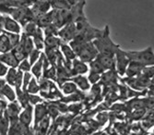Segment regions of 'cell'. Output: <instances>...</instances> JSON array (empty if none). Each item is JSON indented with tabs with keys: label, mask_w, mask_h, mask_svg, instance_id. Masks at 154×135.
Instances as JSON below:
<instances>
[{
	"label": "cell",
	"mask_w": 154,
	"mask_h": 135,
	"mask_svg": "<svg viewBox=\"0 0 154 135\" xmlns=\"http://www.w3.org/2000/svg\"><path fill=\"white\" fill-rule=\"evenodd\" d=\"M4 27V16L0 14V32H2Z\"/></svg>",
	"instance_id": "d6a6232c"
},
{
	"label": "cell",
	"mask_w": 154,
	"mask_h": 135,
	"mask_svg": "<svg viewBox=\"0 0 154 135\" xmlns=\"http://www.w3.org/2000/svg\"><path fill=\"white\" fill-rule=\"evenodd\" d=\"M8 71V67H7L4 63L0 61V77L7 75Z\"/></svg>",
	"instance_id": "4dcf8cb0"
},
{
	"label": "cell",
	"mask_w": 154,
	"mask_h": 135,
	"mask_svg": "<svg viewBox=\"0 0 154 135\" xmlns=\"http://www.w3.org/2000/svg\"><path fill=\"white\" fill-rule=\"evenodd\" d=\"M40 91V85L37 83V80L35 78H32L31 82L29 83L26 89V93L29 94H36Z\"/></svg>",
	"instance_id": "7402d4cb"
},
{
	"label": "cell",
	"mask_w": 154,
	"mask_h": 135,
	"mask_svg": "<svg viewBox=\"0 0 154 135\" xmlns=\"http://www.w3.org/2000/svg\"><path fill=\"white\" fill-rule=\"evenodd\" d=\"M6 84H7V83H6V80H4V79H1V78H0V91H1V90L3 89V87H4Z\"/></svg>",
	"instance_id": "836d02e7"
},
{
	"label": "cell",
	"mask_w": 154,
	"mask_h": 135,
	"mask_svg": "<svg viewBox=\"0 0 154 135\" xmlns=\"http://www.w3.org/2000/svg\"><path fill=\"white\" fill-rule=\"evenodd\" d=\"M58 31H59V29H57V27L54 26L53 24L47 26L46 28L44 29V32H45V33L46 36H50V35H54H54H57L58 34Z\"/></svg>",
	"instance_id": "4316f807"
},
{
	"label": "cell",
	"mask_w": 154,
	"mask_h": 135,
	"mask_svg": "<svg viewBox=\"0 0 154 135\" xmlns=\"http://www.w3.org/2000/svg\"><path fill=\"white\" fill-rule=\"evenodd\" d=\"M32 111L33 108L32 105H28L24 110L20 113L19 115V122L23 125L27 130H29L32 127Z\"/></svg>",
	"instance_id": "8992f818"
},
{
	"label": "cell",
	"mask_w": 154,
	"mask_h": 135,
	"mask_svg": "<svg viewBox=\"0 0 154 135\" xmlns=\"http://www.w3.org/2000/svg\"><path fill=\"white\" fill-rule=\"evenodd\" d=\"M90 68H91V72H93V73L102 74V73H104V71H105V70L103 68V66L96 59L90 62Z\"/></svg>",
	"instance_id": "cb8c5ba5"
},
{
	"label": "cell",
	"mask_w": 154,
	"mask_h": 135,
	"mask_svg": "<svg viewBox=\"0 0 154 135\" xmlns=\"http://www.w3.org/2000/svg\"><path fill=\"white\" fill-rule=\"evenodd\" d=\"M25 135H38V131L36 130H34L32 127H31Z\"/></svg>",
	"instance_id": "1f68e13d"
},
{
	"label": "cell",
	"mask_w": 154,
	"mask_h": 135,
	"mask_svg": "<svg viewBox=\"0 0 154 135\" xmlns=\"http://www.w3.org/2000/svg\"><path fill=\"white\" fill-rule=\"evenodd\" d=\"M61 90L65 94H73L75 93L78 92L77 86L75 85V83H73L72 82H66L63 83L61 85Z\"/></svg>",
	"instance_id": "44dd1931"
},
{
	"label": "cell",
	"mask_w": 154,
	"mask_h": 135,
	"mask_svg": "<svg viewBox=\"0 0 154 135\" xmlns=\"http://www.w3.org/2000/svg\"><path fill=\"white\" fill-rule=\"evenodd\" d=\"M28 100H29V104L31 103L32 105H35L44 102L43 98H41L40 96H36V94H29V93H28Z\"/></svg>",
	"instance_id": "83f0119b"
},
{
	"label": "cell",
	"mask_w": 154,
	"mask_h": 135,
	"mask_svg": "<svg viewBox=\"0 0 154 135\" xmlns=\"http://www.w3.org/2000/svg\"><path fill=\"white\" fill-rule=\"evenodd\" d=\"M0 94L3 96H5L8 101H10L11 103L16 101V93L15 91L12 89V87L10 85H8V83L3 87V89L0 91Z\"/></svg>",
	"instance_id": "ffe728a7"
},
{
	"label": "cell",
	"mask_w": 154,
	"mask_h": 135,
	"mask_svg": "<svg viewBox=\"0 0 154 135\" xmlns=\"http://www.w3.org/2000/svg\"><path fill=\"white\" fill-rule=\"evenodd\" d=\"M144 66L141 64H138L137 62L134 61H130L127 70H125V73L128 76V78H133L136 75H139L141 72V71L143 70Z\"/></svg>",
	"instance_id": "9a60e30c"
},
{
	"label": "cell",
	"mask_w": 154,
	"mask_h": 135,
	"mask_svg": "<svg viewBox=\"0 0 154 135\" xmlns=\"http://www.w3.org/2000/svg\"><path fill=\"white\" fill-rule=\"evenodd\" d=\"M19 71H20V72H29L30 71H31V69H32V66L30 65V63H29V61H28V59L27 58H25V59H23L22 61H20V63L19 64Z\"/></svg>",
	"instance_id": "484cf974"
},
{
	"label": "cell",
	"mask_w": 154,
	"mask_h": 135,
	"mask_svg": "<svg viewBox=\"0 0 154 135\" xmlns=\"http://www.w3.org/2000/svg\"><path fill=\"white\" fill-rule=\"evenodd\" d=\"M3 30L5 32L14 34H20L21 32V26L18 21L13 20L9 16H4V27Z\"/></svg>",
	"instance_id": "ba28073f"
},
{
	"label": "cell",
	"mask_w": 154,
	"mask_h": 135,
	"mask_svg": "<svg viewBox=\"0 0 154 135\" xmlns=\"http://www.w3.org/2000/svg\"><path fill=\"white\" fill-rule=\"evenodd\" d=\"M20 110H21V106L20 105V104L17 101H14L7 106V108L4 112V115L9 122H11V121H16L19 118Z\"/></svg>",
	"instance_id": "52a82bcc"
},
{
	"label": "cell",
	"mask_w": 154,
	"mask_h": 135,
	"mask_svg": "<svg viewBox=\"0 0 154 135\" xmlns=\"http://www.w3.org/2000/svg\"><path fill=\"white\" fill-rule=\"evenodd\" d=\"M92 43L100 55L112 57V58L115 57L116 51L120 48L119 46L116 45L111 40L108 25H106L105 29L104 31H103L102 34L97 39H95V41H93Z\"/></svg>",
	"instance_id": "6da1fadb"
},
{
	"label": "cell",
	"mask_w": 154,
	"mask_h": 135,
	"mask_svg": "<svg viewBox=\"0 0 154 135\" xmlns=\"http://www.w3.org/2000/svg\"><path fill=\"white\" fill-rule=\"evenodd\" d=\"M47 115V105L44 103H41L39 105H35L34 108V123H33V129L36 130L40 121L43 119Z\"/></svg>",
	"instance_id": "9c48e42d"
},
{
	"label": "cell",
	"mask_w": 154,
	"mask_h": 135,
	"mask_svg": "<svg viewBox=\"0 0 154 135\" xmlns=\"http://www.w3.org/2000/svg\"><path fill=\"white\" fill-rule=\"evenodd\" d=\"M38 135H47V133H43V132H38Z\"/></svg>",
	"instance_id": "d590c367"
},
{
	"label": "cell",
	"mask_w": 154,
	"mask_h": 135,
	"mask_svg": "<svg viewBox=\"0 0 154 135\" xmlns=\"http://www.w3.org/2000/svg\"><path fill=\"white\" fill-rule=\"evenodd\" d=\"M95 59L103 66V68L105 71L106 70H109V71H114L115 70L116 60H115L114 58L107 57V56H103V55H100V54H98V56L96 57Z\"/></svg>",
	"instance_id": "8fae6325"
},
{
	"label": "cell",
	"mask_w": 154,
	"mask_h": 135,
	"mask_svg": "<svg viewBox=\"0 0 154 135\" xmlns=\"http://www.w3.org/2000/svg\"><path fill=\"white\" fill-rule=\"evenodd\" d=\"M87 79H88V80H89V83H90L95 84V83H97L100 80L101 75H100V74H97V73L91 72L90 75H89V77H88Z\"/></svg>",
	"instance_id": "f1b7e54d"
},
{
	"label": "cell",
	"mask_w": 154,
	"mask_h": 135,
	"mask_svg": "<svg viewBox=\"0 0 154 135\" xmlns=\"http://www.w3.org/2000/svg\"><path fill=\"white\" fill-rule=\"evenodd\" d=\"M107 118H108L107 113H100V114H98V116H97V120L99 121L101 125H103L106 122ZM99 122H98V123H99Z\"/></svg>",
	"instance_id": "f546056e"
},
{
	"label": "cell",
	"mask_w": 154,
	"mask_h": 135,
	"mask_svg": "<svg viewBox=\"0 0 154 135\" xmlns=\"http://www.w3.org/2000/svg\"><path fill=\"white\" fill-rule=\"evenodd\" d=\"M129 61H134L138 64H141L144 67L153 66V49L151 46L146 48L143 51H129L125 52Z\"/></svg>",
	"instance_id": "7a4b0ae2"
},
{
	"label": "cell",
	"mask_w": 154,
	"mask_h": 135,
	"mask_svg": "<svg viewBox=\"0 0 154 135\" xmlns=\"http://www.w3.org/2000/svg\"><path fill=\"white\" fill-rule=\"evenodd\" d=\"M116 58L115 60H116V71H118L120 75H124L125 73V70H127V68L130 61L127 56V53L121 50V48H119L116 51Z\"/></svg>",
	"instance_id": "5b68a950"
},
{
	"label": "cell",
	"mask_w": 154,
	"mask_h": 135,
	"mask_svg": "<svg viewBox=\"0 0 154 135\" xmlns=\"http://www.w3.org/2000/svg\"><path fill=\"white\" fill-rule=\"evenodd\" d=\"M61 51L63 53L64 57L66 58V62H71V60H74L76 58V55L73 52V50L71 49V47L69 46L67 44L62 43L60 46Z\"/></svg>",
	"instance_id": "d6986e66"
},
{
	"label": "cell",
	"mask_w": 154,
	"mask_h": 135,
	"mask_svg": "<svg viewBox=\"0 0 154 135\" xmlns=\"http://www.w3.org/2000/svg\"><path fill=\"white\" fill-rule=\"evenodd\" d=\"M57 35H59L62 43H65V44L66 42H69V41H71V40H73L77 35L75 23L71 22V23H68V24L65 25L61 30L58 31Z\"/></svg>",
	"instance_id": "277c9868"
},
{
	"label": "cell",
	"mask_w": 154,
	"mask_h": 135,
	"mask_svg": "<svg viewBox=\"0 0 154 135\" xmlns=\"http://www.w3.org/2000/svg\"><path fill=\"white\" fill-rule=\"evenodd\" d=\"M70 82L75 83L77 87H79L82 91H87L91 88V84L89 83V80L86 77H84L82 75H77L74 76L73 78L69 79Z\"/></svg>",
	"instance_id": "2e32d148"
},
{
	"label": "cell",
	"mask_w": 154,
	"mask_h": 135,
	"mask_svg": "<svg viewBox=\"0 0 154 135\" xmlns=\"http://www.w3.org/2000/svg\"><path fill=\"white\" fill-rule=\"evenodd\" d=\"M6 76H7L6 83H8V85L15 86L16 90L21 89L22 78H23L22 72L17 71L16 69H9Z\"/></svg>",
	"instance_id": "3957f363"
},
{
	"label": "cell",
	"mask_w": 154,
	"mask_h": 135,
	"mask_svg": "<svg viewBox=\"0 0 154 135\" xmlns=\"http://www.w3.org/2000/svg\"><path fill=\"white\" fill-rule=\"evenodd\" d=\"M37 29H38V27H37L36 23L34 21H30L26 25H24V33L28 36L32 37L35 34Z\"/></svg>",
	"instance_id": "603a6c76"
},
{
	"label": "cell",
	"mask_w": 154,
	"mask_h": 135,
	"mask_svg": "<svg viewBox=\"0 0 154 135\" xmlns=\"http://www.w3.org/2000/svg\"><path fill=\"white\" fill-rule=\"evenodd\" d=\"M0 61L4 63L7 67H10V69H16L20 64V62L16 59L15 57H14L11 51L0 55Z\"/></svg>",
	"instance_id": "4fadbf2b"
},
{
	"label": "cell",
	"mask_w": 154,
	"mask_h": 135,
	"mask_svg": "<svg viewBox=\"0 0 154 135\" xmlns=\"http://www.w3.org/2000/svg\"><path fill=\"white\" fill-rule=\"evenodd\" d=\"M44 59H45V54H41L40 58L37 60V62L32 66V72L34 75L35 79L40 80L42 79V74H43V64H44Z\"/></svg>",
	"instance_id": "e0dca14e"
},
{
	"label": "cell",
	"mask_w": 154,
	"mask_h": 135,
	"mask_svg": "<svg viewBox=\"0 0 154 135\" xmlns=\"http://www.w3.org/2000/svg\"><path fill=\"white\" fill-rule=\"evenodd\" d=\"M96 135H107V134H106V132H102V131H101V132H99V133H97Z\"/></svg>",
	"instance_id": "e575fe53"
},
{
	"label": "cell",
	"mask_w": 154,
	"mask_h": 135,
	"mask_svg": "<svg viewBox=\"0 0 154 135\" xmlns=\"http://www.w3.org/2000/svg\"><path fill=\"white\" fill-rule=\"evenodd\" d=\"M12 50L8 33L5 31L0 32V54H6Z\"/></svg>",
	"instance_id": "7c38bea8"
},
{
	"label": "cell",
	"mask_w": 154,
	"mask_h": 135,
	"mask_svg": "<svg viewBox=\"0 0 154 135\" xmlns=\"http://www.w3.org/2000/svg\"><path fill=\"white\" fill-rule=\"evenodd\" d=\"M28 130H27L23 125H21L19 120L11 121L9 122L7 135H25Z\"/></svg>",
	"instance_id": "30bf717a"
},
{
	"label": "cell",
	"mask_w": 154,
	"mask_h": 135,
	"mask_svg": "<svg viewBox=\"0 0 154 135\" xmlns=\"http://www.w3.org/2000/svg\"><path fill=\"white\" fill-rule=\"evenodd\" d=\"M41 51H39V50H37V49H33L30 54H29V63H30V65L31 66H33L36 62H37V60L40 58V57H41Z\"/></svg>",
	"instance_id": "d4e9b609"
},
{
	"label": "cell",
	"mask_w": 154,
	"mask_h": 135,
	"mask_svg": "<svg viewBox=\"0 0 154 135\" xmlns=\"http://www.w3.org/2000/svg\"><path fill=\"white\" fill-rule=\"evenodd\" d=\"M62 44V41L60 38H57V36L50 35V36H45V47L46 49H57L60 47Z\"/></svg>",
	"instance_id": "ac0fdd59"
},
{
	"label": "cell",
	"mask_w": 154,
	"mask_h": 135,
	"mask_svg": "<svg viewBox=\"0 0 154 135\" xmlns=\"http://www.w3.org/2000/svg\"><path fill=\"white\" fill-rule=\"evenodd\" d=\"M71 69L75 72L76 75H83L88 72L89 67L86 63L80 61L79 59L75 58L71 63Z\"/></svg>",
	"instance_id": "5bb4252c"
}]
</instances>
